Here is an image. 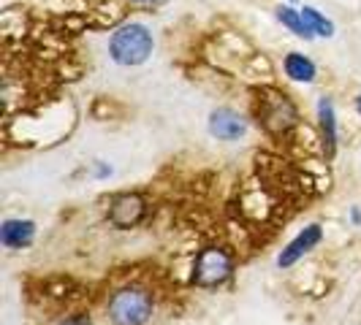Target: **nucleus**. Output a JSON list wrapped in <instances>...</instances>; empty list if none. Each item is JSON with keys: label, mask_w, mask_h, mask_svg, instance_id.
<instances>
[{"label": "nucleus", "mask_w": 361, "mask_h": 325, "mask_svg": "<svg viewBox=\"0 0 361 325\" xmlns=\"http://www.w3.org/2000/svg\"><path fill=\"white\" fill-rule=\"evenodd\" d=\"M133 8H147V11H155V8H161V6H166L169 0H128Z\"/></svg>", "instance_id": "obj_13"}, {"label": "nucleus", "mask_w": 361, "mask_h": 325, "mask_svg": "<svg viewBox=\"0 0 361 325\" xmlns=\"http://www.w3.org/2000/svg\"><path fill=\"white\" fill-rule=\"evenodd\" d=\"M152 314V298L142 288H126L109 301V317L114 325H145Z\"/></svg>", "instance_id": "obj_3"}, {"label": "nucleus", "mask_w": 361, "mask_h": 325, "mask_svg": "<svg viewBox=\"0 0 361 325\" xmlns=\"http://www.w3.org/2000/svg\"><path fill=\"white\" fill-rule=\"evenodd\" d=\"M318 241H321V228H318V225H310V228H305V231L296 236L288 247L280 253L277 263H280L283 269H286V266H293V263H296V260H299L305 253H310V250H312Z\"/></svg>", "instance_id": "obj_8"}, {"label": "nucleus", "mask_w": 361, "mask_h": 325, "mask_svg": "<svg viewBox=\"0 0 361 325\" xmlns=\"http://www.w3.org/2000/svg\"><path fill=\"white\" fill-rule=\"evenodd\" d=\"M318 125H321L326 158H334V152H337V111H334V101L329 95L318 101Z\"/></svg>", "instance_id": "obj_7"}, {"label": "nucleus", "mask_w": 361, "mask_h": 325, "mask_svg": "<svg viewBox=\"0 0 361 325\" xmlns=\"http://www.w3.org/2000/svg\"><path fill=\"white\" fill-rule=\"evenodd\" d=\"M33 234H36V225L30 219H6L0 228V241L11 250H19L33 241Z\"/></svg>", "instance_id": "obj_9"}, {"label": "nucleus", "mask_w": 361, "mask_h": 325, "mask_svg": "<svg viewBox=\"0 0 361 325\" xmlns=\"http://www.w3.org/2000/svg\"><path fill=\"white\" fill-rule=\"evenodd\" d=\"M286 3H296V0H286Z\"/></svg>", "instance_id": "obj_16"}, {"label": "nucleus", "mask_w": 361, "mask_h": 325, "mask_svg": "<svg viewBox=\"0 0 361 325\" xmlns=\"http://www.w3.org/2000/svg\"><path fill=\"white\" fill-rule=\"evenodd\" d=\"M209 133L220 141H236L247 133V120L228 106H220L209 114Z\"/></svg>", "instance_id": "obj_5"}, {"label": "nucleus", "mask_w": 361, "mask_h": 325, "mask_svg": "<svg viewBox=\"0 0 361 325\" xmlns=\"http://www.w3.org/2000/svg\"><path fill=\"white\" fill-rule=\"evenodd\" d=\"M152 49H155V38L145 22H123L111 30L109 38V57L126 68L145 65L152 57Z\"/></svg>", "instance_id": "obj_1"}, {"label": "nucleus", "mask_w": 361, "mask_h": 325, "mask_svg": "<svg viewBox=\"0 0 361 325\" xmlns=\"http://www.w3.org/2000/svg\"><path fill=\"white\" fill-rule=\"evenodd\" d=\"M228 274H231V257L223 250H204L196 257L193 279L201 288H215V285L228 279Z\"/></svg>", "instance_id": "obj_4"}, {"label": "nucleus", "mask_w": 361, "mask_h": 325, "mask_svg": "<svg viewBox=\"0 0 361 325\" xmlns=\"http://www.w3.org/2000/svg\"><path fill=\"white\" fill-rule=\"evenodd\" d=\"M258 117L269 133H288L299 125V108L286 92L264 90L258 98Z\"/></svg>", "instance_id": "obj_2"}, {"label": "nucleus", "mask_w": 361, "mask_h": 325, "mask_svg": "<svg viewBox=\"0 0 361 325\" xmlns=\"http://www.w3.org/2000/svg\"><path fill=\"white\" fill-rule=\"evenodd\" d=\"M145 212H147L145 198L136 196V193H126V196L114 198L111 212H109V219H111V225H117V228H133L136 222H142Z\"/></svg>", "instance_id": "obj_6"}, {"label": "nucleus", "mask_w": 361, "mask_h": 325, "mask_svg": "<svg viewBox=\"0 0 361 325\" xmlns=\"http://www.w3.org/2000/svg\"><path fill=\"white\" fill-rule=\"evenodd\" d=\"M274 17H277V22L296 38H305V41H312V38H315L310 33L305 17H302V8H296L293 3H280V6L274 8Z\"/></svg>", "instance_id": "obj_11"}, {"label": "nucleus", "mask_w": 361, "mask_h": 325, "mask_svg": "<svg viewBox=\"0 0 361 325\" xmlns=\"http://www.w3.org/2000/svg\"><path fill=\"white\" fill-rule=\"evenodd\" d=\"M63 325H92L87 317H71V320H66Z\"/></svg>", "instance_id": "obj_14"}, {"label": "nucleus", "mask_w": 361, "mask_h": 325, "mask_svg": "<svg viewBox=\"0 0 361 325\" xmlns=\"http://www.w3.org/2000/svg\"><path fill=\"white\" fill-rule=\"evenodd\" d=\"M299 8H302V17L307 22L310 33L315 38H331L337 33V25L326 17L324 11H318L315 6H307V3H305V6H299Z\"/></svg>", "instance_id": "obj_12"}, {"label": "nucleus", "mask_w": 361, "mask_h": 325, "mask_svg": "<svg viewBox=\"0 0 361 325\" xmlns=\"http://www.w3.org/2000/svg\"><path fill=\"white\" fill-rule=\"evenodd\" d=\"M356 111H359V117H361V92L356 95Z\"/></svg>", "instance_id": "obj_15"}, {"label": "nucleus", "mask_w": 361, "mask_h": 325, "mask_svg": "<svg viewBox=\"0 0 361 325\" xmlns=\"http://www.w3.org/2000/svg\"><path fill=\"white\" fill-rule=\"evenodd\" d=\"M283 71H286V76H288L290 82H299V84H310V82H315V76H318L315 63L302 52L286 54V57H283Z\"/></svg>", "instance_id": "obj_10"}]
</instances>
